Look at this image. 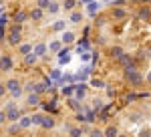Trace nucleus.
Masks as SVG:
<instances>
[{
    "label": "nucleus",
    "instance_id": "nucleus-1",
    "mask_svg": "<svg viewBox=\"0 0 151 137\" xmlns=\"http://www.w3.org/2000/svg\"><path fill=\"white\" fill-rule=\"evenodd\" d=\"M125 79H127V83L131 85V87H141L143 85V75H141L139 71L135 67H127L125 68Z\"/></svg>",
    "mask_w": 151,
    "mask_h": 137
},
{
    "label": "nucleus",
    "instance_id": "nucleus-2",
    "mask_svg": "<svg viewBox=\"0 0 151 137\" xmlns=\"http://www.w3.org/2000/svg\"><path fill=\"white\" fill-rule=\"evenodd\" d=\"M4 85H6L8 93H10L14 99H18V97L22 95V85H20V81H18V79H10V81H6Z\"/></svg>",
    "mask_w": 151,
    "mask_h": 137
},
{
    "label": "nucleus",
    "instance_id": "nucleus-3",
    "mask_svg": "<svg viewBox=\"0 0 151 137\" xmlns=\"http://www.w3.org/2000/svg\"><path fill=\"white\" fill-rule=\"evenodd\" d=\"M20 40H22V34H20V24H14L10 28V32H8V43L12 46H18L20 45Z\"/></svg>",
    "mask_w": 151,
    "mask_h": 137
},
{
    "label": "nucleus",
    "instance_id": "nucleus-4",
    "mask_svg": "<svg viewBox=\"0 0 151 137\" xmlns=\"http://www.w3.org/2000/svg\"><path fill=\"white\" fill-rule=\"evenodd\" d=\"M14 68V61L10 55H0V73H10Z\"/></svg>",
    "mask_w": 151,
    "mask_h": 137
},
{
    "label": "nucleus",
    "instance_id": "nucleus-5",
    "mask_svg": "<svg viewBox=\"0 0 151 137\" xmlns=\"http://www.w3.org/2000/svg\"><path fill=\"white\" fill-rule=\"evenodd\" d=\"M4 111H6V119H8L10 123H12V121H18V119H20V109H18L14 103H8V107H6Z\"/></svg>",
    "mask_w": 151,
    "mask_h": 137
},
{
    "label": "nucleus",
    "instance_id": "nucleus-6",
    "mask_svg": "<svg viewBox=\"0 0 151 137\" xmlns=\"http://www.w3.org/2000/svg\"><path fill=\"white\" fill-rule=\"evenodd\" d=\"M32 53H35L38 58H42V57H47V53H48V46L47 43H36L35 46H32Z\"/></svg>",
    "mask_w": 151,
    "mask_h": 137
},
{
    "label": "nucleus",
    "instance_id": "nucleus-7",
    "mask_svg": "<svg viewBox=\"0 0 151 137\" xmlns=\"http://www.w3.org/2000/svg\"><path fill=\"white\" fill-rule=\"evenodd\" d=\"M75 38H77V34L73 32V30H63V34H60L63 45H73V43H75Z\"/></svg>",
    "mask_w": 151,
    "mask_h": 137
},
{
    "label": "nucleus",
    "instance_id": "nucleus-8",
    "mask_svg": "<svg viewBox=\"0 0 151 137\" xmlns=\"http://www.w3.org/2000/svg\"><path fill=\"white\" fill-rule=\"evenodd\" d=\"M57 125V121H55V117H50V115H47V117H45V115H42V121H40V129H52V127Z\"/></svg>",
    "mask_w": 151,
    "mask_h": 137
},
{
    "label": "nucleus",
    "instance_id": "nucleus-9",
    "mask_svg": "<svg viewBox=\"0 0 151 137\" xmlns=\"http://www.w3.org/2000/svg\"><path fill=\"white\" fill-rule=\"evenodd\" d=\"M26 105L28 107H36V105H40V95L35 91H30L28 93V97H26Z\"/></svg>",
    "mask_w": 151,
    "mask_h": 137
},
{
    "label": "nucleus",
    "instance_id": "nucleus-10",
    "mask_svg": "<svg viewBox=\"0 0 151 137\" xmlns=\"http://www.w3.org/2000/svg\"><path fill=\"white\" fill-rule=\"evenodd\" d=\"M18 127H20V129H28V127H32V117H30V115H20V119H18Z\"/></svg>",
    "mask_w": 151,
    "mask_h": 137
},
{
    "label": "nucleus",
    "instance_id": "nucleus-11",
    "mask_svg": "<svg viewBox=\"0 0 151 137\" xmlns=\"http://www.w3.org/2000/svg\"><path fill=\"white\" fill-rule=\"evenodd\" d=\"M28 16H30L32 20H36V22H38V20H42V16H45V10H42V8H38V6H35L32 10L28 12Z\"/></svg>",
    "mask_w": 151,
    "mask_h": 137
},
{
    "label": "nucleus",
    "instance_id": "nucleus-12",
    "mask_svg": "<svg viewBox=\"0 0 151 137\" xmlns=\"http://www.w3.org/2000/svg\"><path fill=\"white\" fill-rule=\"evenodd\" d=\"M47 46H48V53H58V50L63 48V40H60V38H55V40H50Z\"/></svg>",
    "mask_w": 151,
    "mask_h": 137
},
{
    "label": "nucleus",
    "instance_id": "nucleus-13",
    "mask_svg": "<svg viewBox=\"0 0 151 137\" xmlns=\"http://www.w3.org/2000/svg\"><path fill=\"white\" fill-rule=\"evenodd\" d=\"M26 18H30L26 10H18V12H14V22H16V24H22V22H26Z\"/></svg>",
    "mask_w": 151,
    "mask_h": 137
},
{
    "label": "nucleus",
    "instance_id": "nucleus-14",
    "mask_svg": "<svg viewBox=\"0 0 151 137\" xmlns=\"http://www.w3.org/2000/svg\"><path fill=\"white\" fill-rule=\"evenodd\" d=\"M69 22H73V24H79V22H83V14H81L79 10H70Z\"/></svg>",
    "mask_w": 151,
    "mask_h": 137
},
{
    "label": "nucleus",
    "instance_id": "nucleus-15",
    "mask_svg": "<svg viewBox=\"0 0 151 137\" xmlns=\"http://www.w3.org/2000/svg\"><path fill=\"white\" fill-rule=\"evenodd\" d=\"M117 61H119V63H121V65H123L125 68H127V67H133V58L129 57V55H125V53H123L121 57L117 58Z\"/></svg>",
    "mask_w": 151,
    "mask_h": 137
},
{
    "label": "nucleus",
    "instance_id": "nucleus-16",
    "mask_svg": "<svg viewBox=\"0 0 151 137\" xmlns=\"http://www.w3.org/2000/svg\"><path fill=\"white\" fill-rule=\"evenodd\" d=\"M36 61H38V57H36L32 50L24 55V63H26V65H36Z\"/></svg>",
    "mask_w": 151,
    "mask_h": 137
},
{
    "label": "nucleus",
    "instance_id": "nucleus-17",
    "mask_svg": "<svg viewBox=\"0 0 151 137\" xmlns=\"http://www.w3.org/2000/svg\"><path fill=\"white\" fill-rule=\"evenodd\" d=\"M99 8H101V4H99V2H93V0H91V2H89V8H87V12H89L91 16H95V14L99 12Z\"/></svg>",
    "mask_w": 151,
    "mask_h": 137
},
{
    "label": "nucleus",
    "instance_id": "nucleus-18",
    "mask_svg": "<svg viewBox=\"0 0 151 137\" xmlns=\"http://www.w3.org/2000/svg\"><path fill=\"white\" fill-rule=\"evenodd\" d=\"M52 30H55V32H63V30H67V22H65V20H57V22L52 24Z\"/></svg>",
    "mask_w": 151,
    "mask_h": 137
},
{
    "label": "nucleus",
    "instance_id": "nucleus-19",
    "mask_svg": "<svg viewBox=\"0 0 151 137\" xmlns=\"http://www.w3.org/2000/svg\"><path fill=\"white\" fill-rule=\"evenodd\" d=\"M58 10H60V4H58V2H52V0H50V4H48L47 12H48V14H57Z\"/></svg>",
    "mask_w": 151,
    "mask_h": 137
},
{
    "label": "nucleus",
    "instance_id": "nucleus-20",
    "mask_svg": "<svg viewBox=\"0 0 151 137\" xmlns=\"http://www.w3.org/2000/svg\"><path fill=\"white\" fill-rule=\"evenodd\" d=\"M32 50V45H28V43H20L18 45V53L20 55H26V53H30Z\"/></svg>",
    "mask_w": 151,
    "mask_h": 137
},
{
    "label": "nucleus",
    "instance_id": "nucleus-21",
    "mask_svg": "<svg viewBox=\"0 0 151 137\" xmlns=\"http://www.w3.org/2000/svg\"><path fill=\"white\" fill-rule=\"evenodd\" d=\"M123 53H125V50H123V48H121V46H111V57L113 58H119L121 57V55H123Z\"/></svg>",
    "mask_w": 151,
    "mask_h": 137
},
{
    "label": "nucleus",
    "instance_id": "nucleus-22",
    "mask_svg": "<svg viewBox=\"0 0 151 137\" xmlns=\"http://www.w3.org/2000/svg\"><path fill=\"white\" fill-rule=\"evenodd\" d=\"M125 16H127V12L123 10V8H113V18L121 20V18H125Z\"/></svg>",
    "mask_w": 151,
    "mask_h": 137
},
{
    "label": "nucleus",
    "instance_id": "nucleus-23",
    "mask_svg": "<svg viewBox=\"0 0 151 137\" xmlns=\"http://www.w3.org/2000/svg\"><path fill=\"white\" fill-rule=\"evenodd\" d=\"M75 6H77V0H65L63 2V8L65 10H75Z\"/></svg>",
    "mask_w": 151,
    "mask_h": 137
},
{
    "label": "nucleus",
    "instance_id": "nucleus-24",
    "mask_svg": "<svg viewBox=\"0 0 151 137\" xmlns=\"http://www.w3.org/2000/svg\"><path fill=\"white\" fill-rule=\"evenodd\" d=\"M89 75H91V68L87 67V68H83V73L77 75V79H79V81H87V79H89Z\"/></svg>",
    "mask_w": 151,
    "mask_h": 137
},
{
    "label": "nucleus",
    "instance_id": "nucleus-25",
    "mask_svg": "<svg viewBox=\"0 0 151 137\" xmlns=\"http://www.w3.org/2000/svg\"><path fill=\"white\" fill-rule=\"evenodd\" d=\"M139 18L149 20V18H151V10H149V8H141V10H139Z\"/></svg>",
    "mask_w": 151,
    "mask_h": 137
},
{
    "label": "nucleus",
    "instance_id": "nucleus-26",
    "mask_svg": "<svg viewBox=\"0 0 151 137\" xmlns=\"http://www.w3.org/2000/svg\"><path fill=\"white\" fill-rule=\"evenodd\" d=\"M79 55H81V61H85V63H89V61H91V58H93V55H91V53H89V50H81V53H79Z\"/></svg>",
    "mask_w": 151,
    "mask_h": 137
},
{
    "label": "nucleus",
    "instance_id": "nucleus-27",
    "mask_svg": "<svg viewBox=\"0 0 151 137\" xmlns=\"http://www.w3.org/2000/svg\"><path fill=\"white\" fill-rule=\"evenodd\" d=\"M75 93V85H67V87H63V95H67V97H70Z\"/></svg>",
    "mask_w": 151,
    "mask_h": 137
},
{
    "label": "nucleus",
    "instance_id": "nucleus-28",
    "mask_svg": "<svg viewBox=\"0 0 151 137\" xmlns=\"http://www.w3.org/2000/svg\"><path fill=\"white\" fill-rule=\"evenodd\" d=\"M48 4H50V0H36V6H38V8H42V10H47Z\"/></svg>",
    "mask_w": 151,
    "mask_h": 137
},
{
    "label": "nucleus",
    "instance_id": "nucleus-29",
    "mask_svg": "<svg viewBox=\"0 0 151 137\" xmlns=\"http://www.w3.org/2000/svg\"><path fill=\"white\" fill-rule=\"evenodd\" d=\"M73 137H79V135H83V129L81 127H70V131H69Z\"/></svg>",
    "mask_w": 151,
    "mask_h": 137
},
{
    "label": "nucleus",
    "instance_id": "nucleus-30",
    "mask_svg": "<svg viewBox=\"0 0 151 137\" xmlns=\"http://www.w3.org/2000/svg\"><path fill=\"white\" fill-rule=\"evenodd\" d=\"M117 133H119V131H117V127H107V129H105L103 131V135H117Z\"/></svg>",
    "mask_w": 151,
    "mask_h": 137
},
{
    "label": "nucleus",
    "instance_id": "nucleus-31",
    "mask_svg": "<svg viewBox=\"0 0 151 137\" xmlns=\"http://www.w3.org/2000/svg\"><path fill=\"white\" fill-rule=\"evenodd\" d=\"M30 117H32V125H40V121H42V115L40 113H36V115H30Z\"/></svg>",
    "mask_w": 151,
    "mask_h": 137
},
{
    "label": "nucleus",
    "instance_id": "nucleus-32",
    "mask_svg": "<svg viewBox=\"0 0 151 137\" xmlns=\"http://www.w3.org/2000/svg\"><path fill=\"white\" fill-rule=\"evenodd\" d=\"M93 87H97V89H103V87H105V83H103L101 79H95V81H93Z\"/></svg>",
    "mask_w": 151,
    "mask_h": 137
},
{
    "label": "nucleus",
    "instance_id": "nucleus-33",
    "mask_svg": "<svg viewBox=\"0 0 151 137\" xmlns=\"http://www.w3.org/2000/svg\"><path fill=\"white\" fill-rule=\"evenodd\" d=\"M8 119H6V111H0V125H4Z\"/></svg>",
    "mask_w": 151,
    "mask_h": 137
},
{
    "label": "nucleus",
    "instance_id": "nucleus-34",
    "mask_svg": "<svg viewBox=\"0 0 151 137\" xmlns=\"http://www.w3.org/2000/svg\"><path fill=\"white\" fill-rule=\"evenodd\" d=\"M6 93H8V89H6V85H0V99H2V97H4Z\"/></svg>",
    "mask_w": 151,
    "mask_h": 137
},
{
    "label": "nucleus",
    "instance_id": "nucleus-35",
    "mask_svg": "<svg viewBox=\"0 0 151 137\" xmlns=\"http://www.w3.org/2000/svg\"><path fill=\"white\" fill-rule=\"evenodd\" d=\"M50 77H52V79H55V81H57V79H60V71H58V68H55Z\"/></svg>",
    "mask_w": 151,
    "mask_h": 137
},
{
    "label": "nucleus",
    "instance_id": "nucleus-36",
    "mask_svg": "<svg viewBox=\"0 0 151 137\" xmlns=\"http://www.w3.org/2000/svg\"><path fill=\"white\" fill-rule=\"evenodd\" d=\"M70 81H73V77H70V75H67V77H63V85H65V83H70Z\"/></svg>",
    "mask_w": 151,
    "mask_h": 137
},
{
    "label": "nucleus",
    "instance_id": "nucleus-37",
    "mask_svg": "<svg viewBox=\"0 0 151 137\" xmlns=\"http://www.w3.org/2000/svg\"><path fill=\"white\" fill-rule=\"evenodd\" d=\"M2 24H6V18H4V16H0V26H2Z\"/></svg>",
    "mask_w": 151,
    "mask_h": 137
},
{
    "label": "nucleus",
    "instance_id": "nucleus-38",
    "mask_svg": "<svg viewBox=\"0 0 151 137\" xmlns=\"http://www.w3.org/2000/svg\"><path fill=\"white\" fill-rule=\"evenodd\" d=\"M147 83H151V71H149V75H147Z\"/></svg>",
    "mask_w": 151,
    "mask_h": 137
},
{
    "label": "nucleus",
    "instance_id": "nucleus-39",
    "mask_svg": "<svg viewBox=\"0 0 151 137\" xmlns=\"http://www.w3.org/2000/svg\"><path fill=\"white\" fill-rule=\"evenodd\" d=\"M89 2H91V0H81V4H89Z\"/></svg>",
    "mask_w": 151,
    "mask_h": 137
}]
</instances>
